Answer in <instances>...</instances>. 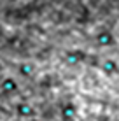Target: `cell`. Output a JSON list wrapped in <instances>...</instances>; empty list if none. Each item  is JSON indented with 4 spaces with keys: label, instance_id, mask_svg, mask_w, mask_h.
Here are the masks:
<instances>
[{
    "label": "cell",
    "instance_id": "cell-1",
    "mask_svg": "<svg viewBox=\"0 0 119 121\" xmlns=\"http://www.w3.org/2000/svg\"><path fill=\"white\" fill-rule=\"evenodd\" d=\"M60 119L61 121H77V116H79V111H77V107H75V104L74 102H65V104H61V107H60Z\"/></svg>",
    "mask_w": 119,
    "mask_h": 121
},
{
    "label": "cell",
    "instance_id": "cell-6",
    "mask_svg": "<svg viewBox=\"0 0 119 121\" xmlns=\"http://www.w3.org/2000/svg\"><path fill=\"white\" fill-rule=\"evenodd\" d=\"M19 72H21L23 76H32V72H33V69H32L30 65H21V67H19Z\"/></svg>",
    "mask_w": 119,
    "mask_h": 121
},
{
    "label": "cell",
    "instance_id": "cell-5",
    "mask_svg": "<svg viewBox=\"0 0 119 121\" xmlns=\"http://www.w3.org/2000/svg\"><path fill=\"white\" fill-rule=\"evenodd\" d=\"M102 69H103V72L109 74V76H116V74H119V63L116 60H112V58H107V60L103 61V65H102Z\"/></svg>",
    "mask_w": 119,
    "mask_h": 121
},
{
    "label": "cell",
    "instance_id": "cell-8",
    "mask_svg": "<svg viewBox=\"0 0 119 121\" xmlns=\"http://www.w3.org/2000/svg\"><path fill=\"white\" fill-rule=\"evenodd\" d=\"M28 121H40V119H37V118H32V119H28Z\"/></svg>",
    "mask_w": 119,
    "mask_h": 121
},
{
    "label": "cell",
    "instance_id": "cell-2",
    "mask_svg": "<svg viewBox=\"0 0 119 121\" xmlns=\"http://www.w3.org/2000/svg\"><path fill=\"white\" fill-rule=\"evenodd\" d=\"M16 114H18L19 118L32 119L35 116V111H33V107H32L28 102H19V104H16Z\"/></svg>",
    "mask_w": 119,
    "mask_h": 121
},
{
    "label": "cell",
    "instance_id": "cell-4",
    "mask_svg": "<svg viewBox=\"0 0 119 121\" xmlns=\"http://www.w3.org/2000/svg\"><path fill=\"white\" fill-rule=\"evenodd\" d=\"M0 91L4 95H12L18 91V82L14 81L12 77H5L2 82H0Z\"/></svg>",
    "mask_w": 119,
    "mask_h": 121
},
{
    "label": "cell",
    "instance_id": "cell-3",
    "mask_svg": "<svg viewBox=\"0 0 119 121\" xmlns=\"http://www.w3.org/2000/svg\"><path fill=\"white\" fill-rule=\"evenodd\" d=\"M96 42L102 48H110L114 44V35L110 30H100L96 33Z\"/></svg>",
    "mask_w": 119,
    "mask_h": 121
},
{
    "label": "cell",
    "instance_id": "cell-7",
    "mask_svg": "<svg viewBox=\"0 0 119 121\" xmlns=\"http://www.w3.org/2000/svg\"><path fill=\"white\" fill-rule=\"evenodd\" d=\"M93 121H110V119L107 118V116H96V118L93 119Z\"/></svg>",
    "mask_w": 119,
    "mask_h": 121
}]
</instances>
